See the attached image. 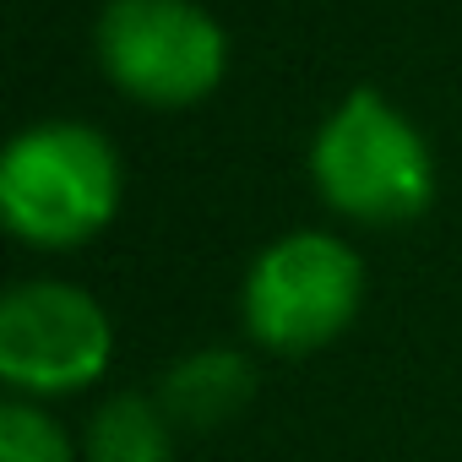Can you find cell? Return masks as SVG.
Returning <instances> with one entry per match:
<instances>
[{
    "label": "cell",
    "mask_w": 462,
    "mask_h": 462,
    "mask_svg": "<svg viewBox=\"0 0 462 462\" xmlns=\"http://www.w3.org/2000/svg\"><path fill=\"white\" fill-rule=\"evenodd\" d=\"M125 163L88 120H39L0 152V223L28 251H77L115 223Z\"/></svg>",
    "instance_id": "1"
},
{
    "label": "cell",
    "mask_w": 462,
    "mask_h": 462,
    "mask_svg": "<svg viewBox=\"0 0 462 462\" xmlns=\"http://www.w3.org/2000/svg\"><path fill=\"white\" fill-rule=\"evenodd\" d=\"M305 163L327 212L359 228H402L424 217L440 185L424 131L381 88H348L316 125Z\"/></svg>",
    "instance_id": "2"
},
{
    "label": "cell",
    "mask_w": 462,
    "mask_h": 462,
    "mask_svg": "<svg viewBox=\"0 0 462 462\" xmlns=\"http://www.w3.org/2000/svg\"><path fill=\"white\" fill-rule=\"evenodd\" d=\"M365 305V262L332 228H289L256 251L240 283L245 337L267 354L300 359L337 343Z\"/></svg>",
    "instance_id": "3"
},
{
    "label": "cell",
    "mask_w": 462,
    "mask_h": 462,
    "mask_svg": "<svg viewBox=\"0 0 462 462\" xmlns=\"http://www.w3.org/2000/svg\"><path fill=\"white\" fill-rule=\"evenodd\" d=\"M93 55L109 88L142 109H190L228 77V33L196 0H109Z\"/></svg>",
    "instance_id": "4"
},
{
    "label": "cell",
    "mask_w": 462,
    "mask_h": 462,
    "mask_svg": "<svg viewBox=\"0 0 462 462\" xmlns=\"http://www.w3.org/2000/svg\"><path fill=\"white\" fill-rule=\"evenodd\" d=\"M115 359L109 310L66 278H23L0 300V381L12 397L55 402L104 381Z\"/></svg>",
    "instance_id": "5"
},
{
    "label": "cell",
    "mask_w": 462,
    "mask_h": 462,
    "mask_svg": "<svg viewBox=\"0 0 462 462\" xmlns=\"http://www.w3.org/2000/svg\"><path fill=\"white\" fill-rule=\"evenodd\" d=\"M262 386V370L245 348H190L158 375V402L180 430H217L235 424Z\"/></svg>",
    "instance_id": "6"
},
{
    "label": "cell",
    "mask_w": 462,
    "mask_h": 462,
    "mask_svg": "<svg viewBox=\"0 0 462 462\" xmlns=\"http://www.w3.org/2000/svg\"><path fill=\"white\" fill-rule=\"evenodd\" d=\"M174 435L158 392H115L82 430V462H174Z\"/></svg>",
    "instance_id": "7"
},
{
    "label": "cell",
    "mask_w": 462,
    "mask_h": 462,
    "mask_svg": "<svg viewBox=\"0 0 462 462\" xmlns=\"http://www.w3.org/2000/svg\"><path fill=\"white\" fill-rule=\"evenodd\" d=\"M0 462H77V440L44 402L6 397L0 402Z\"/></svg>",
    "instance_id": "8"
}]
</instances>
